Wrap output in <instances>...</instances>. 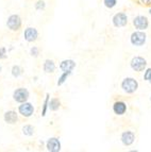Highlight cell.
<instances>
[{
    "label": "cell",
    "instance_id": "cell-13",
    "mask_svg": "<svg viewBox=\"0 0 151 152\" xmlns=\"http://www.w3.org/2000/svg\"><path fill=\"white\" fill-rule=\"evenodd\" d=\"M18 112L14 111V110H9V111H5L4 114H3V120H4L5 124H17L18 121Z\"/></svg>",
    "mask_w": 151,
    "mask_h": 152
},
{
    "label": "cell",
    "instance_id": "cell-10",
    "mask_svg": "<svg viewBox=\"0 0 151 152\" xmlns=\"http://www.w3.org/2000/svg\"><path fill=\"white\" fill-rule=\"evenodd\" d=\"M120 140L121 144L126 147H130L134 144L135 142V133L131 130H127V131H123L120 135Z\"/></svg>",
    "mask_w": 151,
    "mask_h": 152
},
{
    "label": "cell",
    "instance_id": "cell-20",
    "mask_svg": "<svg viewBox=\"0 0 151 152\" xmlns=\"http://www.w3.org/2000/svg\"><path fill=\"white\" fill-rule=\"evenodd\" d=\"M71 74H69V72H62V75H61L60 77H59L58 79V82H56V85L58 86H62L64 83L66 82V80L68 79V77L70 76Z\"/></svg>",
    "mask_w": 151,
    "mask_h": 152
},
{
    "label": "cell",
    "instance_id": "cell-24",
    "mask_svg": "<svg viewBox=\"0 0 151 152\" xmlns=\"http://www.w3.org/2000/svg\"><path fill=\"white\" fill-rule=\"evenodd\" d=\"M150 79H151V68H148V67H147V68L144 70V80L149 82Z\"/></svg>",
    "mask_w": 151,
    "mask_h": 152
},
{
    "label": "cell",
    "instance_id": "cell-30",
    "mask_svg": "<svg viewBox=\"0 0 151 152\" xmlns=\"http://www.w3.org/2000/svg\"><path fill=\"white\" fill-rule=\"evenodd\" d=\"M149 99H150V102H151V95H150V98H149Z\"/></svg>",
    "mask_w": 151,
    "mask_h": 152
},
{
    "label": "cell",
    "instance_id": "cell-12",
    "mask_svg": "<svg viewBox=\"0 0 151 152\" xmlns=\"http://www.w3.org/2000/svg\"><path fill=\"white\" fill-rule=\"evenodd\" d=\"M77 63H76L75 60L73 58H66L60 63V69L62 70V72H69V74H73V70L76 68Z\"/></svg>",
    "mask_w": 151,
    "mask_h": 152
},
{
    "label": "cell",
    "instance_id": "cell-9",
    "mask_svg": "<svg viewBox=\"0 0 151 152\" xmlns=\"http://www.w3.org/2000/svg\"><path fill=\"white\" fill-rule=\"evenodd\" d=\"M46 149L49 152H60L62 150V144L58 137H50L46 142Z\"/></svg>",
    "mask_w": 151,
    "mask_h": 152
},
{
    "label": "cell",
    "instance_id": "cell-26",
    "mask_svg": "<svg viewBox=\"0 0 151 152\" xmlns=\"http://www.w3.org/2000/svg\"><path fill=\"white\" fill-rule=\"evenodd\" d=\"M139 2L144 5H151V0H139Z\"/></svg>",
    "mask_w": 151,
    "mask_h": 152
},
{
    "label": "cell",
    "instance_id": "cell-23",
    "mask_svg": "<svg viewBox=\"0 0 151 152\" xmlns=\"http://www.w3.org/2000/svg\"><path fill=\"white\" fill-rule=\"evenodd\" d=\"M30 56H33V58H37L40 56V49L36 46H33L30 48Z\"/></svg>",
    "mask_w": 151,
    "mask_h": 152
},
{
    "label": "cell",
    "instance_id": "cell-14",
    "mask_svg": "<svg viewBox=\"0 0 151 152\" xmlns=\"http://www.w3.org/2000/svg\"><path fill=\"white\" fill-rule=\"evenodd\" d=\"M112 109H113V113L116 115V116H123V115L127 113L128 105H127V103L125 101L118 100V101L114 102Z\"/></svg>",
    "mask_w": 151,
    "mask_h": 152
},
{
    "label": "cell",
    "instance_id": "cell-17",
    "mask_svg": "<svg viewBox=\"0 0 151 152\" xmlns=\"http://www.w3.org/2000/svg\"><path fill=\"white\" fill-rule=\"evenodd\" d=\"M11 74L14 78L18 79L23 75V69L21 66L19 65H13L12 66V69H11Z\"/></svg>",
    "mask_w": 151,
    "mask_h": 152
},
{
    "label": "cell",
    "instance_id": "cell-3",
    "mask_svg": "<svg viewBox=\"0 0 151 152\" xmlns=\"http://www.w3.org/2000/svg\"><path fill=\"white\" fill-rule=\"evenodd\" d=\"M23 26V19L18 14H12L7 19V27L12 32H17L21 29Z\"/></svg>",
    "mask_w": 151,
    "mask_h": 152
},
{
    "label": "cell",
    "instance_id": "cell-2",
    "mask_svg": "<svg viewBox=\"0 0 151 152\" xmlns=\"http://www.w3.org/2000/svg\"><path fill=\"white\" fill-rule=\"evenodd\" d=\"M147 42V34L145 31L135 30L131 33L130 35V43L135 47H141L146 44Z\"/></svg>",
    "mask_w": 151,
    "mask_h": 152
},
{
    "label": "cell",
    "instance_id": "cell-5",
    "mask_svg": "<svg viewBox=\"0 0 151 152\" xmlns=\"http://www.w3.org/2000/svg\"><path fill=\"white\" fill-rule=\"evenodd\" d=\"M13 100L17 103H23V102L28 101L30 98V93L26 87H18L13 91Z\"/></svg>",
    "mask_w": 151,
    "mask_h": 152
},
{
    "label": "cell",
    "instance_id": "cell-6",
    "mask_svg": "<svg viewBox=\"0 0 151 152\" xmlns=\"http://www.w3.org/2000/svg\"><path fill=\"white\" fill-rule=\"evenodd\" d=\"M34 111H35L34 105L29 101L19 103V105H18V114L25 118H30L31 116H33Z\"/></svg>",
    "mask_w": 151,
    "mask_h": 152
},
{
    "label": "cell",
    "instance_id": "cell-16",
    "mask_svg": "<svg viewBox=\"0 0 151 152\" xmlns=\"http://www.w3.org/2000/svg\"><path fill=\"white\" fill-rule=\"evenodd\" d=\"M61 107V100L59 98H51L49 100V111L56 112Z\"/></svg>",
    "mask_w": 151,
    "mask_h": 152
},
{
    "label": "cell",
    "instance_id": "cell-29",
    "mask_svg": "<svg viewBox=\"0 0 151 152\" xmlns=\"http://www.w3.org/2000/svg\"><path fill=\"white\" fill-rule=\"evenodd\" d=\"M149 83H150V84H151V79H150V80H149Z\"/></svg>",
    "mask_w": 151,
    "mask_h": 152
},
{
    "label": "cell",
    "instance_id": "cell-18",
    "mask_svg": "<svg viewBox=\"0 0 151 152\" xmlns=\"http://www.w3.org/2000/svg\"><path fill=\"white\" fill-rule=\"evenodd\" d=\"M21 131H23V134L25 136H29V137L34 135V133H35V129L31 124H25L23 127V129H21Z\"/></svg>",
    "mask_w": 151,
    "mask_h": 152
},
{
    "label": "cell",
    "instance_id": "cell-21",
    "mask_svg": "<svg viewBox=\"0 0 151 152\" xmlns=\"http://www.w3.org/2000/svg\"><path fill=\"white\" fill-rule=\"evenodd\" d=\"M34 8L36 11H44L46 9V2L44 0H37L34 4Z\"/></svg>",
    "mask_w": 151,
    "mask_h": 152
},
{
    "label": "cell",
    "instance_id": "cell-22",
    "mask_svg": "<svg viewBox=\"0 0 151 152\" xmlns=\"http://www.w3.org/2000/svg\"><path fill=\"white\" fill-rule=\"evenodd\" d=\"M103 4L106 8L108 9H113L117 4V0H103Z\"/></svg>",
    "mask_w": 151,
    "mask_h": 152
},
{
    "label": "cell",
    "instance_id": "cell-27",
    "mask_svg": "<svg viewBox=\"0 0 151 152\" xmlns=\"http://www.w3.org/2000/svg\"><path fill=\"white\" fill-rule=\"evenodd\" d=\"M1 72H2V65L0 64V74H1Z\"/></svg>",
    "mask_w": 151,
    "mask_h": 152
},
{
    "label": "cell",
    "instance_id": "cell-1",
    "mask_svg": "<svg viewBox=\"0 0 151 152\" xmlns=\"http://www.w3.org/2000/svg\"><path fill=\"white\" fill-rule=\"evenodd\" d=\"M139 82H137V80L132 78V77H127V78H125L122 81H121V84H120V87L123 93H126V94H129V95L134 94V93L139 89Z\"/></svg>",
    "mask_w": 151,
    "mask_h": 152
},
{
    "label": "cell",
    "instance_id": "cell-7",
    "mask_svg": "<svg viewBox=\"0 0 151 152\" xmlns=\"http://www.w3.org/2000/svg\"><path fill=\"white\" fill-rule=\"evenodd\" d=\"M132 25L136 30L146 31L149 28V19L145 15H137L133 18Z\"/></svg>",
    "mask_w": 151,
    "mask_h": 152
},
{
    "label": "cell",
    "instance_id": "cell-28",
    "mask_svg": "<svg viewBox=\"0 0 151 152\" xmlns=\"http://www.w3.org/2000/svg\"><path fill=\"white\" fill-rule=\"evenodd\" d=\"M149 14H150V15H151V8L149 9Z\"/></svg>",
    "mask_w": 151,
    "mask_h": 152
},
{
    "label": "cell",
    "instance_id": "cell-25",
    "mask_svg": "<svg viewBox=\"0 0 151 152\" xmlns=\"http://www.w3.org/2000/svg\"><path fill=\"white\" fill-rule=\"evenodd\" d=\"M8 58V51L5 47H0V60H5Z\"/></svg>",
    "mask_w": 151,
    "mask_h": 152
},
{
    "label": "cell",
    "instance_id": "cell-15",
    "mask_svg": "<svg viewBox=\"0 0 151 152\" xmlns=\"http://www.w3.org/2000/svg\"><path fill=\"white\" fill-rule=\"evenodd\" d=\"M56 69V65L54 63L53 60H50V58H46L44 61L43 64V70L45 74H53Z\"/></svg>",
    "mask_w": 151,
    "mask_h": 152
},
{
    "label": "cell",
    "instance_id": "cell-4",
    "mask_svg": "<svg viewBox=\"0 0 151 152\" xmlns=\"http://www.w3.org/2000/svg\"><path fill=\"white\" fill-rule=\"evenodd\" d=\"M147 65H148V63H147L146 58L139 56H133L131 62H130V67L132 68V70L136 71V72H141V71H144L147 68Z\"/></svg>",
    "mask_w": 151,
    "mask_h": 152
},
{
    "label": "cell",
    "instance_id": "cell-8",
    "mask_svg": "<svg viewBox=\"0 0 151 152\" xmlns=\"http://www.w3.org/2000/svg\"><path fill=\"white\" fill-rule=\"evenodd\" d=\"M129 18L125 12H118L112 18V23L115 28H123L128 25Z\"/></svg>",
    "mask_w": 151,
    "mask_h": 152
},
{
    "label": "cell",
    "instance_id": "cell-19",
    "mask_svg": "<svg viewBox=\"0 0 151 152\" xmlns=\"http://www.w3.org/2000/svg\"><path fill=\"white\" fill-rule=\"evenodd\" d=\"M49 100H50V95L46 94L45 100H44V103H43V107H42V116L43 117L46 116L47 111L49 110Z\"/></svg>",
    "mask_w": 151,
    "mask_h": 152
},
{
    "label": "cell",
    "instance_id": "cell-11",
    "mask_svg": "<svg viewBox=\"0 0 151 152\" xmlns=\"http://www.w3.org/2000/svg\"><path fill=\"white\" fill-rule=\"evenodd\" d=\"M23 38L28 43H34L38 38V31L34 27H27L23 31Z\"/></svg>",
    "mask_w": 151,
    "mask_h": 152
}]
</instances>
